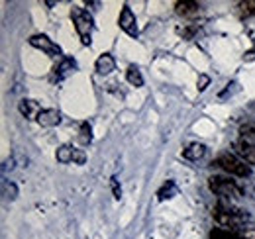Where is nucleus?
Wrapping results in <instances>:
<instances>
[{
	"mask_svg": "<svg viewBox=\"0 0 255 239\" xmlns=\"http://www.w3.org/2000/svg\"><path fill=\"white\" fill-rule=\"evenodd\" d=\"M71 18H73L75 30H77V33H79L83 45H91V41H93V30H95V20H93V16H91L85 8L73 6V10H71Z\"/></svg>",
	"mask_w": 255,
	"mask_h": 239,
	"instance_id": "nucleus-1",
	"label": "nucleus"
},
{
	"mask_svg": "<svg viewBox=\"0 0 255 239\" xmlns=\"http://www.w3.org/2000/svg\"><path fill=\"white\" fill-rule=\"evenodd\" d=\"M212 218L222 226V228H230V230H238L242 226L248 224L250 216L242 210H234V208H226V206H216L212 212Z\"/></svg>",
	"mask_w": 255,
	"mask_h": 239,
	"instance_id": "nucleus-2",
	"label": "nucleus"
},
{
	"mask_svg": "<svg viewBox=\"0 0 255 239\" xmlns=\"http://www.w3.org/2000/svg\"><path fill=\"white\" fill-rule=\"evenodd\" d=\"M212 165H218L220 169H224L226 173L230 175H236V177H250L252 175V169L250 165H246L242 159H238L236 155H230V153H224L220 155Z\"/></svg>",
	"mask_w": 255,
	"mask_h": 239,
	"instance_id": "nucleus-3",
	"label": "nucleus"
},
{
	"mask_svg": "<svg viewBox=\"0 0 255 239\" xmlns=\"http://www.w3.org/2000/svg\"><path fill=\"white\" fill-rule=\"evenodd\" d=\"M208 188L214 194L222 196V198H238V196H242V188L234 180L226 179V177H210L208 179Z\"/></svg>",
	"mask_w": 255,
	"mask_h": 239,
	"instance_id": "nucleus-4",
	"label": "nucleus"
},
{
	"mask_svg": "<svg viewBox=\"0 0 255 239\" xmlns=\"http://www.w3.org/2000/svg\"><path fill=\"white\" fill-rule=\"evenodd\" d=\"M28 41H30V45H32V47L45 51V53H47V55H51V57L61 55V47H59L57 43H53V41H51L47 35H43V33H35V35H32Z\"/></svg>",
	"mask_w": 255,
	"mask_h": 239,
	"instance_id": "nucleus-5",
	"label": "nucleus"
},
{
	"mask_svg": "<svg viewBox=\"0 0 255 239\" xmlns=\"http://www.w3.org/2000/svg\"><path fill=\"white\" fill-rule=\"evenodd\" d=\"M118 26L120 30H124L129 35V37H137V22H135V16L131 12L129 6H124L122 12H120V18H118Z\"/></svg>",
	"mask_w": 255,
	"mask_h": 239,
	"instance_id": "nucleus-6",
	"label": "nucleus"
},
{
	"mask_svg": "<svg viewBox=\"0 0 255 239\" xmlns=\"http://www.w3.org/2000/svg\"><path fill=\"white\" fill-rule=\"evenodd\" d=\"M234 151H236V155H238L244 163L254 165L255 167V143L246 141V139H240V141L234 143Z\"/></svg>",
	"mask_w": 255,
	"mask_h": 239,
	"instance_id": "nucleus-7",
	"label": "nucleus"
},
{
	"mask_svg": "<svg viewBox=\"0 0 255 239\" xmlns=\"http://www.w3.org/2000/svg\"><path fill=\"white\" fill-rule=\"evenodd\" d=\"M175 12L183 18H194L200 12V4L194 2V0H179L175 4Z\"/></svg>",
	"mask_w": 255,
	"mask_h": 239,
	"instance_id": "nucleus-8",
	"label": "nucleus"
},
{
	"mask_svg": "<svg viewBox=\"0 0 255 239\" xmlns=\"http://www.w3.org/2000/svg\"><path fill=\"white\" fill-rule=\"evenodd\" d=\"M59 121H61V114H59V110H53V108L41 110L39 116H37V123L43 125V127H53Z\"/></svg>",
	"mask_w": 255,
	"mask_h": 239,
	"instance_id": "nucleus-9",
	"label": "nucleus"
},
{
	"mask_svg": "<svg viewBox=\"0 0 255 239\" xmlns=\"http://www.w3.org/2000/svg\"><path fill=\"white\" fill-rule=\"evenodd\" d=\"M95 67L100 75H110V73L116 69V61H114V57H112L110 53H102V55L96 59Z\"/></svg>",
	"mask_w": 255,
	"mask_h": 239,
	"instance_id": "nucleus-10",
	"label": "nucleus"
},
{
	"mask_svg": "<svg viewBox=\"0 0 255 239\" xmlns=\"http://www.w3.org/2000/svg\"><path fill=\"white\" fill-rule=\"evenodd\" d=\"M18 110H20V114L22 116H26L28 120H37V116H39V106H37V102L35 100H22L20 102V106H18Z\"/></svg>",
	"mask_w": 255,
	"mask_h": 239,
	"instance_id": "nucleus-11",
	"label": "nucleus"
},
{
	"mask_svg": "<svg viewBox=\"0 0 255 239\" xmlns=\"http://www.w3.org/2000/svg\"><path fill=\"white\" fill-rule=\"evenodd\" d=\"M204 153H206V147L202 143H191L187 149L183 151V157L189 159V161H198V159L204 157Z\"/></svg>",
	"mask_w": 255,
	"mask_h": 239,
	"instance_id": "nucleus-12",
	"label": "nucleus"
},
{
	"mask_svg": "<svg viewBox=\"0 0 255 239\" xmlns=\"http://www.w3.org/2000/svg\"><path fill=\"white\" fill-rule=\"evenodd\" d=\"M55 157H57V161L59 163H73L75 161V147H71V145H61L57 153H55Z\"/></svg>",
	"mask_w": 255,
	"mask_h": 239,
	"instance_id": "nucleus-13",
	"label": "nucleus"
},
{
	"mask_svg": "<svg viewBox=\"0 0 255 239\" xmlns=\"http://www.w3.org/2000/svg\"><path fill=\"white\" fill-rule=\"evenodd\" d=\"M126 79L129 85H133V87H141L143 85V77H141V73H139V69L137 67H129L126 73Z\"/></svg>",
	"mask_w": 255,
	"mask_h": 239,
	"instance_id": "nucleus-14",
	"label": "nucleus"
},
{
	"mask_svg": "<svg viewBox=\"0 0 255 239\" xmlns=\"http://www.w3.org/2000/svg\"><path fill=\"white\" fill-rule=\"evenodd\" d=\"M73 69H75V61L65 57V59L55 67V75H57V79H63L65 75H67L69 71H73Z\"/></svg>",
	"mask_w": 255,
	"mask_h": 239,
	"instance_id": "nucleus-15",
	"label": "nucleus"
},
{
	"mask_svg": "<svg viewBox=\"0 0 255 239\" xmlns=\"http://www.w3.org/2000/svg\"><path fill=\"white\" fill-rule=\"evenodd\" d=\"M240 133H242V139L255 143V121H248V123H244V125L240 127Z\"/></svg>",
	"mask_w": 255,
	"mask_h": 239,
	"instance_id": "nucleus-16",
	"label": "nucleus"
},
{
	"mask_svg": "<svg viewBox=\"0 0 255 239\" xmlns=\"http://www.w3.org/2000/svg\"><path fill=\"white\" fill-rule=\"evenodd\" d=\"M234 232H236V236L240 239H255L254 224H246V226H242V228H238V230H234Z\"/></svg>",
	"mask_w": 255,
	"mask_h": 239,
	"instance_id": "nucleus-17",
	"label": "nucleus"
},
{
	"mask_svg": "<svg viewBox=\"0 0 255 239\" xmlns=\"http://www.w3.org/2000/svg\"><path fill=\"white\" fill-rule=\"evenodd\" d=\"M210 239H240L236 236L234 230H222V228H216L210 232Z\"/></svg>",
	"mask_w": 255,
	"mask_h": 239,
	"instance_id": "nucleus-18",
	"label": "nucleus"
},
{
	"mask_svg": "<svg viewBox=\"0 0 255 239\" xmlns=\"http://www.w3.org/2000/svg\"><path fill=\"white\" fill-rule=\"evenodd\" d=\"M238 8H240V14L246 16V18L255 16V0H242L238 4Z\"/></svg>",
	"mask_w": 255,
	"mask_h": 239,
	"instance_id": "nucleus-19",
	"label": "nucleus"
},
{
	"mask_svg": "<svg viewBox=\"0 0 255 239\" xmlns=\"http://www.w3.org/2000/svg\"><path fill=\"white\" fill-rule=\"evenodd\" d=\"M175 192H177V186H175L173 180H169L167 184H163V188L157 192V196H159V200H165V198H171Z\"/></svg>",
	"mask_w": 255,
	"mask_h": 239,
	"instance_id": "nucleus-20",
	"label": "nucleus"
},
{
	"mask_svg": "<svg viewBox=\"0 0 255 239\" xmlns=\"http://www.w3.org/2000/svg\"><path fill=\"white\" fill-rule=\"evenodd\" d=\"M81 141L83 143H89L91 141V125L89 123H83L81 125Z\"/></svg>",
	"mask_w": 255,
	"mask_h": 239,
	"instance_id": "nucleus-21",
	"label": "nucleus"
},
{
	"mask_svg": "<svg viewBox=\"0 0 255 239\" xmlns=\"http://www.w3.org/2000/svg\"><path fill=\"white\" fill-rule=\"evenodd\" d=\"M206 83H208V79H206V77H200V85H198V90H204V89H206V87H204Z\"/></svg>",
	"mask_w": 255,
	"mask_h": 239,
	"instance_id": "nucleus-22",
	"label": "nucleus"
}]
</instances>
